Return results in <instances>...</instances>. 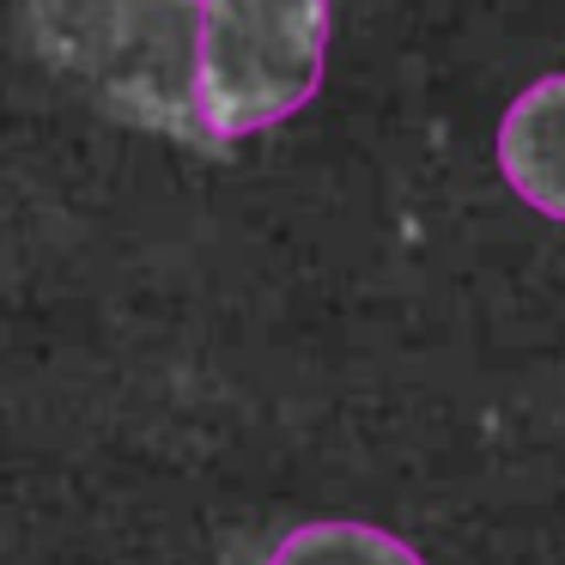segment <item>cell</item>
<instances>
[{
	"mask_svg": "<svg viewBox=\"0 0 565 565\" xmlns=\"http://www.w3.org/2000/svg\"><path fill=\"white\" fill-rule=\"evenodd\" d=\"M262 565H426L407 541L371 523H305Z\"/></svg>",
	"mask_w": 565,
	"mask_h": 565,
	"instance_id": "4",
	"label": "cell"
},
{
	"mask_svg": "<svg viewBox=\"0 0 565 565\" xmlns=\"http://www.w3.org/2000/svg\"><path fill=\"white\" fill-rule=\"evenodd\" d=\"M499 171L516 201L565 225V74H541L499 116Z\"/></svg>",
	"mask_w": 565,
	"mask_h": 565,
	"instance_id": "3",
	"label": "cell"
},
{
	"mask_svg": "<svg viewBox=\"0 0 565 565\" xmlns=\"http://www.w3.org/2000/svg\"><path fill=\"white\" fill-rule=\"evenodd\" d=\"M195 7L201 0H31L43 55L79 74L128 122L195 128Z\"/></svg>",
	"mask_w": 565,
	"mask_h": 565,
	"instance_id": "1",
	"label": "cell"
},
{
	"mask_svg": "<svg viewBox=\"0 0 565 565\" xmlns=\"http://www.w3.org/2000/svg\"><path fill=\"white\" fill-rule=\"evenodd\" d=\"M329 62V0H201L195 128L244 140L298 116Z\"/></svg>",
	"mask_w": 565,
	"mask_h": 565,
	"instance_id": "2",
	"label": "cell"
}]
</instances>
